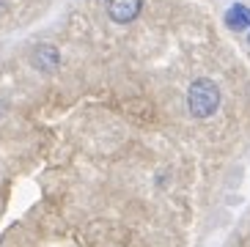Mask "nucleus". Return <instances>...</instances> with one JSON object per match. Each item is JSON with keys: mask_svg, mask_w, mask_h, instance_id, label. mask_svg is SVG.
Instances as JSON below:
<instances>
[{"mask_svg": "<svg viewBox=\"0 0 250 247\" xmlns=\"http://www.w3.org/2000/svg\"><path fill=\"white\" fill-rule=\"evenodd\" d=\"M226 25L231 30H248L250 28V8L245 6H231L226 11Z\"/></svg>", "mask_w": 250, "mask_h": 247, "instance_id": "4", "label": "nucleus"}, {"mask_svg": "<svg viewBox=\"0 0 250 247\" xmlns=\"http://www.w3.org/2000/svg\"><path fill=\"white\" fill-rule=\"evenodd\" d=\"M187 107L195 118H209L214 116V110L220 107V88L214 85L212 80H195L187 91Z\"/></svg>", "mask_w": 250, "mask_h": 247, "instance_id": "1", "label": "nucleus"}, {"mask_svg": "<svg viewBox=\"0 0 250 247\" xmlns=\"http://www.w3.org/2000/svg\"><path fill=\"white\" fill-rule=\"evenodd\" d=\"M104 8H107V17L118 25H129L140 17V8H143V0H104Z\"/></svg>", "mask_w": 250, "mask_h": 247, "instance_id": "2", "label": "nucleus"}, {"mask_svg": "<svg viewBox=\"0 0 250 247\" xmlns=\"http://www.w3.org/2000/svg\"><path fill=\"white\" fill-rule=\"evenodd\" d=\"M58 63H61V55L52 44H39L33 50V66L39 72H52V69H58Z\"/></svg>", "mask_w": 250, "mask_h": 247, "instance_id": "3", "label": "nucleus"}, {"mask_svg": "<svg viewBox=\"0 0 250 247\" xmlns=\"http://www.w3.org/2000/svg\"><path fill=\"white\" fill-rule=\"evenodd\" d=\"M248 41H250V36H248Z\"/></svg>", "mask_w": 250, "mask_h": 247, "instance_id": "5", "label": "nucleus"}]
</instances>
